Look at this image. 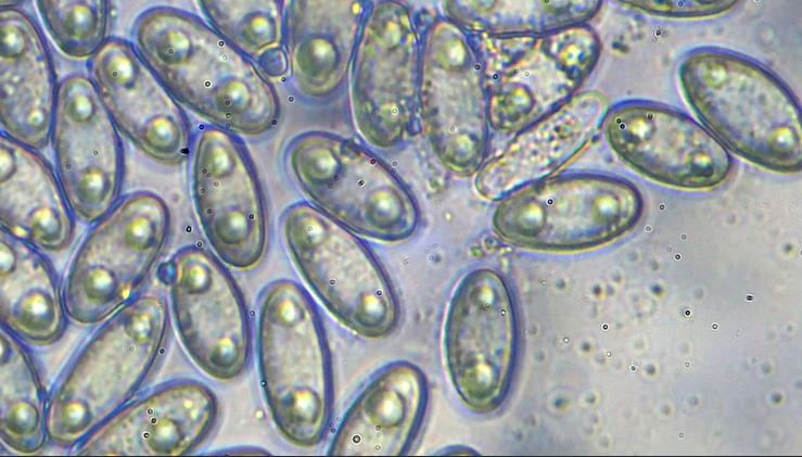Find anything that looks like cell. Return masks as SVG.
<instances>
[{"mask_svg":"<svg viewBox=\"0 0 802 457\" xmlns=\"http://www.w3.org/2000/svg\"><path fill=\"white\" fill-rule=\"evenodd\" d=\"M131 38L177 102L211 126L250 138L277 126L281 101L271 80L196 14L148 8L135 20Z\"/></svg>","mask_w":802,"mask_h":457,"instance_id":"obj_1","label":"cell"},{"mask_svg":"<svg viewBox=\"0 0 802 457\" xmlns=\"http://www.w3.org/2000/svg\"><path fill=\"white\" fill-rule=\"evenodd\" d=\"M682 93L728 151L769 172L802 167L800 103L769 68L735 51L699 47L677 67Z\"/></svg>","mask_w":802,"mask_h":457,"instance_id":"obj_2","label":"cell"},{"mask_svg":"<svg viewBox=\"0 0 802 457\" xmlns=\"http://www.w3.org/2000/svg\"><path fill=\"white\" fill-rule=\"evenodd\" d=\"M168 302L144 291L101 322L75 354L49 397L48 441L78 446L128 404L161 360L170 332Z\"/></svg>","mask_w":802,"mask_h":457,"instance_id":"obj_3","label":"cell"},{"mask_svg":"<svg viewBox=\"0 0 802 457\" xmlns=\"http://www.w3.org/2000/svg\"><path fill=\"white\" fill-rule=\"evenodd\" d=\"M255 351L262 392L276 430L296 447L318 446L333 416L332 355L321 314L296 281L276 279L262 290Z\"/></svg>","mask_w":802,"mask_h":457,"instance_id":"obj_4","label":"cell"},{"mask_svg":"<svg viewBox=\"0 0 802 457\" xmlns=\"http://www.w3.org/2000/svg\"><path fill=\"white\" fill-rule=\"evenodd\" d=\"M284 163L308 203L358 236L399 243L417 232L421 212L413 192L367 147L307 130L290 140Z\"/></svg>","mask_w":802,"mask_h":457,"instance_id":"obj_5","label":"cell"},{"mask_svg":"<svg viewBox=\"0 0 802 457\" xmlns=\"http://www.w3.org/2000/svg\"><path fill=\"white\" fill-rule=\"evenodd\" d=\"M496 203L492 229L499 240L548 253L604 245L633 229L645 207L634 182L601 172L557 173Z\"/></svg>","mask_w":802,"mask_h":457,"instance_id":"obj_6","label":"cell"},{"mask_svg":"<svg viewBox=\"0 0 802 457\" xmlns=\"http://www.w3.org/2000/svg\"><path fill=\"white\" fill-rule=\"evenodd\" d=\"M280 227L293 265L341 325L371 340L396 330L400 304L394 284L357 233L308 202L289 205Z\"/></svg>","mask_w":802,"mask_h":457,"instance_id":"obj_7","label":"cell"},{"mask_svg":"<svg viewBox=\"0 0 802 457\" xmlns=\"http://www.w3.org/2000/svg\"><path fill=\"white\" fill-rule=\"evenodd\" d=\"M170 232L171 212L162 196L147 190L122 195L92 224L69 264L63 288L68 318L101 323L138 295Z\"/></svg>","mask_w":802,"mask_h":457,"instance_id":"obj_8","label":"cell"},{"mask_svg":"<svg viewBox=\"0 0 802 457\" xmlns=\"http://www.w3.org/2000/svg\"><path fill=\"white\" fill-rule=\"evenodd\" d=\"M418 114L443 168L461 178L476 175L492 129L485 68L474 36L444 15L421 33Z\"/></svg>","mask_w":802,"mask_h":457,"instance_id":"obj_9","label":"cell"},{"mask_svg":"<svg viewBox=\"0 0 802 457\" xmlns=\"http://www.w3.org/2000/svg\"><path fill=\"white\" fill-rule=\"evenodd\" d=\"M473 36L487 79L491 127L501 135H514L571 100L601 54L600 37L588 24L538 35Z\"/></svg>","mask_w":802,"mask_h":457,"instance_id":"obj_10","label":"cell"},{"mask_svg":"<svg viewBox=\"0 0 802 457\" xmlns=\"http://www.w3.org/2000/svg\"><path fill=\"white\" fill-rule=\"evenodd\" d=\"M444 355L453 388L475 414L497 410L509 395L520 350L515 295L506 277L478 267L457 283L444 323Z\"/></svg>","mask_w":802,"mask_h":457,"instance_id":"obj_11","label":"cell"},{"mask_svg":"<svg viewBox=\"0 0 802 457\" xmlns=\"http://www.w3.org/2000/svg\"><path fill=\"white\" fill-rule=\"evenodd\" d=\"M421 33L400 1L370 2L349 74L351 110L362 138L393 151L418 122Z\"/></svg>","mask_w":802,"mask_h":457,"instance_id":"obj_12","label":"cell"},{"mask_svg":"<svg viewBox=\"0 0 802 457\" xmlns=\"http://www.w3.org/2000/svg\"><path fill=\"white\" fill-rule=\"evenodd\" d=\"M189 160L194 211L214 254L238 270L257 267L268 250L269 215L245 144L209 125L194 135Z\"/></svg>","mask_w":802,"mask_h":457,"instance_id":"obj_13","label":"cell"},{"mask_svg":"<svg viewBox=\"0 0 802 457\" xmlns=\"http://www.w3.org/2000/svg\"><path fill=\"white\" fill-rule=\"evenodd\" d=\"M168 307L179 340L208 377L232 381L249 367L253 331L244 295L214 253L186 245L165 271Z\"/></svg>","mask_w":802,"mask_h":457,"instance_id":"obj_14","label":"cell"},{"mask_svg":"<svg viewBox=\"0 0 802 457\" xmlns=\"http://www.w3.org/2000/svg\"><path fill=\"white\" fill-rule=\"evenodd\" d=\"M602 129L622 163L666 187L710 190L723 185L733 170L729 151L704 126L663 103L621 101L609 109Z\"/></svg>","mask_w":802,"mask_h":457,"instance_id":"obj_15","label":"cell"},{"mask_svg":"<svg viewBox=\"0 0 802 457\" xmlns=\"http://www.w3.org/2000/svg\"><path fill=\"white\" fill-rule=\"evenodd\" d=\"M50 142L74 216L92 225L120 199L125 165L119 131L88 75L74 72L60 81Z\"/></svg>","mask_w":802,"mask_h":457,"instance_id":"obj_16","label":"cell"},{"mask_svg":"<svg viewBox=\"0 0 802 457\" xmlns=\"http://www.w3.org/2000/svg\"><path fill=\"white\" fill-rule=\"evenodd\" d=\"M88 76L117 130L138 152L170 168L189 160L194 138L189 117L131 41L109 38L89 60Z\"/></svg>","mask_w":802,"mask_h":457,"instance_id":"obj_17","label":"cell"},{"mask_svg":"<svg viewBox=\"0 0 802 457\" xmlns=\"http://www.w3.org/2000/svg\"><path fill=\"white\" fill-rule=\"evenodd\" d=\"M219 402L193 379L171 380L131 399L78 446L79 455H188L212 434Z\"/></svg>","mask_w":802,"mask_h":457,"instance_id":"obj_18","label":"cell"},{"mask_svg":"<svg viewBox=\"0 0 802 457\" xmlns=\"http://www.w3.org/2000/svg\"><path fill=\"white\" fill-rule=\"evenodd\" d=\"M607 97L582 91L513 135L475 175L476 192L497 202L512 191L557 174L594 141L609 111Z\"/></svg>","mask_w":802,"mask_h":457,"instance_id":"obj_19","label":"cell"},{"mask_svg":"<svg viewBox=\"0 0 802 457\" xmlns=\"http://www.w3.org/2000/svg\"><path fill=\"white\" fill-rule=\"evenodd\" d=\"M1 134L37 151L50 142L60 81L48 40L22 5L0 11Z\"/></svg>","mask_w":802,"mask_h":457,"instance_id":"obj_20","label":"cell"},{"mask_svg":"<svg viewBox=\"0 0 802 457\" xmlns=\"http://www.w3.org/2000/svg\"><path fill=\"white\" fill-rule=\"evenodd\" d=\"M371 1L292 0L284 7L288 74L307 102L335 100L349 79Z\"/></svg>","mask_w":802,"mask_h":457,"instance_id":"obj_21","label":"cell"},{"mask_svg":"<svg viewBox=\"0 0 802 457\" xmlns=\"http://www.w3.org/2000/svg\"><path fill=\"white\" fill-rule=\"evenodd\" d=\"M429 398L427 377L417 365L407 360L385 365L345 410L327 454H408L423 426Z\"/></svg>","mask_w":802,"mask_h":457,"instance_id":"obj_22","label":"cell"},{"mask_svg":"<svg viewBox=\"0 0 802 457\" xmlns=\"http://www.w3.org/2000/svg\"><path fill=\"white\" fill-rule=\"evenodd\" d=\"M1 229L43 253L73 242L75 219L55 170L35 149L1 134Z\"/></svg>","mask_w":802,"mask_h":457,"instance_id":"obj_23","label":"cell"},{"mask_svg":"<svg viewBox=\"0 0 802 457\" xmlns=\"http://www.w3.org/2000/svg\"><path fill=\"white\" fill-rule=\"evenodd\" d=\"M1 326L25 343L49 346L67 327L59 277L44 253L1 229Z\"/></svg>","mask_w":802,"mask_h":457,"instance_id":"obj_24","label":"cell"},{"mask_svg":"<svg viewBox=\"0 0 802 457\" xmlns=\"http://www.w3.org/2000/svg\"><path fill=\"white\" fill-rule=\"evenodd\" d=\"M0 435L15 453H40L46 442L48 402L36 360L26 343L0 329Z\"/></svg>","mask_w":802,"mask_h":457,"instance_id":"obj_25","label":"cell"},{"mask_svg":"<svg viewBox=\"0 0 802 457\" xmlns=\"http://www.w3.org/2000/svg\"><path fill=\"white\" fill-rule=\"evenodd\" d=\"M602 3L598 0H451L443 2V15L473 35L525 36L587 24L599 13Z\"/></svg>","mask_w":802,"mask_h":457,"instance_id":"obj_26","label":"cell"},{"mask_svg":"<svg viewBox=\"0 0 802 457\" xmlns=\"http://www.w3.org/2000/svg\"><path fill=\"white\" fill-rule=\"evenodd\" d=\"M206 22L270 80L288 74L284 1L202 0Z\"/></svg>","mask_w":802,"mask_h":457,"instance_id":"obj_27","label":"cell"},{"mask_svg":"<svg viewBox=\"0 0 802 457\" xmlns=\"http://www.w3.org/2000/svg\"><path fill=\"white\" fill-rule=\"evenodd\" d=\"M36 7L58 49L72 60H90L109 39L111 1L38 0Z\"/></svg>","mask_w":802,"mask_h":457,"instance_id":"obj_28","label":"cell"},{"mask_svg":"<svg viewBox=\"0 0 802 457\" xmlns=\"http://www.w3.org/2000/svg\"><path fill=\"white\" fill-rule=\"evenodd\" d=\"M628 10L645 13L660 18L699 20L709 18L734 10L740 2L731 0L718 1H655L634 0L619 1Z\"/></svg>","mask_w":802,"mask_h":457,"instance_id":"obj_29","label":"cell"}]
</instances>
